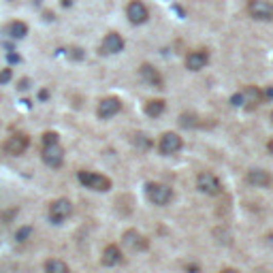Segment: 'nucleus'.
Here are the masks:
<instances>
[{
  "mask_svg": "<svg viewBox=\"0 0 273 273\" xmlns=\"http://www.w3.org/2000/svg\"><path fill=\"white\" fill-rule=\"evenodd\" d=\"M77 179L81 181V186H85V188H90L94 192H107V190H111V179L107 175L94 173V171H79Z\"/></svg>",
  "mask_w": 273,
  "mask_h": 273,
  "instance_id": "nucleus-1",
  "label": "nucleus"
},
{
  "mask_svg": "<svg viewBox=\"0 0 273 273\" xmlns=\"http://www.w3.org/2000/svg\"><path fill=\"white\" fill-rule=\"evenodd\" d=\"M145 194H148V198L152 201L154 205H160V207L169 205L171 201H173V190H171L169 186H165V184H148L145 186Z\"/></svg>",
  "mask_w": 273,
  "mask_h": 273,
  "instance_id": "nucleus-2",
  "label": "nucleus"
},
{
  "mask_svg": "<svg viewBox=\"0 0 273 273\" xmlns=\"http://www.w3.org/2000/svg\"><path fill=\"white\" fill-rule=\"evenodd\" d=\"M41 158H43V162H45L47 167L60 169L62 162H64V150H62V145H60V141H58V143H51V145H43Z\"/></svg>",
  "mask_w": 273,
  "mask_h": 273,
  "instance_id": "nucleus-3",
  "label": "nucleus"
},
{
  "mask_svg": "<svg viewBox=\"0 0 273 273\" xmlns=\"http://www.w3.org/2000/svg\"><path fill=\"white\" fill-rule=\"evenodd\" d=\"M70 213H73V203L68 198H58L49 205V220L53 224H62L66 218H70Z\"/></svg>",
  "mask_w": 273,
  "mask_h": 273,
  "instance_id": "nucleus-4",
  "label": "nucleus"
},
{
  "mask_svg": "<svg viewBox=\"0 0 273 273\" xmlns=\"http://www.w3.org/2000/svg\"><path fill=\"white\" fill-rule=\"evenodd\" d=\"M196 188L203 192V194H209V196H215L222 192V186H220V179L215 177L209 171H203V173H198L196 177Z\"/></svg>",
  "mask_w": 273,
  "mask_h": 273,
  "instance_id": "nucleus-5",
  "label": "nucleus"
},
{
  "mask_svg": "<svg viewBox=\"0 0 273 273\" xmlns=\"http://www.w3.org/2000/svg\"><path fill=\"white\" fill-rule=\"evenodd\" d=\"M248 13L254 20L271 22L273 20V3H269V0H250V3H248Z\"/></svg>",
  "mask_w": 273,
  "mask_h": 273,
  "instance_id": "nucleus-6",
  "label": "nucleus"
},
{
  "mask_svg": "<svg viewBox=\"0 0 273 273\" xmlns=\"http://www.w3.org/2000/svg\"><path fill=\"white\" fill-rule=\"evenodd\" d=\"M126 17H128L131 24L139 26V24H145L150 20V11H148L145 5L141 3V0H133V3L126 7Z\"/></svg>",
  "mask_w": 273,
  "mask_h": 273,
  "instance_id": "nucleus-7",
  "label": "nucleus"
},
{
  "mask_svg": "<svg viewBox=\"0 0 273 273\" xmlns=\"http://www.w3.org/2000/svg\"><path fill=\"white\" fill-rule=\"evenodd\" d=\"M181 137L177 133H165L160 137V143H158V150H160L162 156H171V154H177L181 150Z\"/></svg>",
  "mask_w": 273,
  "mask_h": 273,
  "instance_id": "nucleus-8",
  "label": "nucleus"
},
{
  "mask_svg": "<svg viewBox=\"0 0 273 273\" xmlns=\"http://www.w3.org/2000/svg\"><path fill=\"white\" fill-rule=\"evenodd\" d=\"M122 111V103H120V98H116V96H107V98H103L98 103V109H96V113H98V118L100 120H109V118H113L116 113H120Z\"/></svg>",
  "mask_w": 273,
  "mask_h": 273,
  "instance_id": "nucleus-9",
  "label": "nucleus"
},
{
  "mask_svg": "<svg viewBox=\"0 0 273 273\" xmlns=\"http://www.w3.org/2000/svg\"><path fill=\"white\" fill-rule=\"evenodd\" d=\"M28 145H30V137L17 133V135H11V137L7 139L5 150H7L11 156H22V154L28 150Z\"/></svg>",
  "mask_w": 273,
  "mask_h": 273,
  "instance_id": "nucleus-10",
  "label": "nucleus"
},
{
  "mask_svg": "<svg viewBox=\"0 0 273 273\" xmlns=\"http://www.w3.org/2000/svg\"><path fill=\"white\" fill-rule=\"evenodd\" d=\"M122 243L128 248V250H133V252H143V250H148V239L143 237L139 231H135V228H131V231H126L122 235Z\"/></svg>",
  "mask_w": 273,
  "mask_h": 273,
  "instance_id": "nucleus-11",
  "label": "nucleus"
},
{
  "mask_svg": "<svg viewBox=\"0 0 273 273\" xmlns=\"http://www.w3.org/2000/svg\"><path fill=\"white\" fill-rule=\"evenodd\" d=\"M139 75H141V79L145 81L148 85H152V88H158V90H162V88H165V79H162V75L158 73V68H154L152 64H141Z\"/></svg>",
  "mask_w": 273,
  "mask_h": 273,
  "instance_id": "nucleus-12",
  "label": "nucleus"
},
{
  "mask_svg": "<svg viewBox=\"0 0 273 273\" xmlns=\"http://www.w3.org/2000/svg\"><path fill=\"white\" fill-rule=\"evenodd\" d=\"M122 49H124V39L118 32H109L100 43V53L111 56V53H120Z\"/></svg>",
  "mask_w": 273,
  "mask_h": 273,
  "instance_id": "nucleus-13",
  "label": "nucleus"
},
{
  "mask_svg": "<svg viewBox=\"0 0 273 273\" xmlns=\"http://www.w3.org/2000/svg\"><path fill=\"white\" fill-rule=\"evenodd\" d=\"M209 62V53L207 49H196V51H190L188 56H186V68L188 70H201L205 68V64Z\"/></svg>",
  "mask_w": 273,
  "mask_h": 273,
  "instance_id": "nucleus-14",
  "label": "nucleus"
},
{
  "mask_svg": "<svg viewBox=\"0 0 273 273\" xmlns=\"http://www.w3.org/2000/svg\"><path fill=\"white\" fill-rule=\"evenodd\" d=\"M263 103V92L256 88V85H248L241 92V107L246 109H256V105Z\"/></svg>",
  "mask_w": 273,
  "mask_h": 273,
  "instance_id": "nucleus-15",
  "label": "nucleus"
},
{
  "mask_svg": "<svg viewBox=\"0 0 273 273\" xmlns=\"http://www.w3.org/2000/svg\"><path fill=\"white\" fill-rule=\"evenodd\" d=\"M248 184L256 186V188H267V186H271V175L267 173V171L263 169H252L248 171Z\"/></svg>",
  "mask_w": 273,
  "mask_h": 273,
  "instance_id": "nucleus-16",
  "label": "nucleus"
},
{
  "mask_svg": "<svg viewBox=\"0 0 273 273\" xmlns=\"http://www.w3.org/2000/svg\"><path fill=\"white\" fill-rule=\"evenodd\" d=\"M103 265L105 267H116V265H120L122 263V252H120V248L118 246H107L105 250H103Z\"/></svg>",
  "mask_w": 273,
  "mask_h": 273,
  "instance_id": "nucleus-17",
  "label": "nucleus"
},
{
  "mask_svg": "<svg viewBox=\"0 0 273 273\" xmlns=\"http://www.w3.org/2000/svg\"><path fill=\"white\" fill-rule=\"evenodd\" d=\"M7 34L11 39H26L28 34V24L20 22V20H13L11 24H7Z\"/></svg>",
  "mask_w": 273,
  "mask_h": 273,
  "instance_id": "nucleus-18",
  "label": "nucleus"
},
{
  "mask_svg": "<svg viewBox=\"0 0 273 273\" xmlns=\"http://www.w3.org/2000/svg\"><path fill=\"white\" fill-rule=\"evenodd\" d=\"M145 113L150 118H158L165 113V100L162 98H156V100H148L145 103Z\"/></svg>",
  "mask_w": 273,
  "mask_h": 273,
  "instance_id": "nucleus-19",
  "label": "nucleus"
},
{
  "mask_svg": "<svg viewBox=\"0 0 273 273\" xmlns=\"http://www.w3.org/2000/svg\"><path fill=\"white\" fill-rule=\"evenodd\" d=\"M45 273H70L68 271V265L60 258H49L45 263Z\"/></svg>",
  "mask_w": 273,
  "mask_h": 273,
  "instance_id": "nucleus-20",
  "label": "nucleus"
},
{
  "mask_svg": "<svg viewBox=\"0 0 273 273\" xmlns=\"http://www.w3.org/2000/svg\"><path fill=\"white\" fill-rule=\"evenodd\" d=\"M179 124L184 128H194V126H198L194 113H181V116H179Z\"/></svg>",
  "mask_w": 273,
  "mask_h": 273,
  "instance_id": "nucleus-21",
  "label": "nucleus"
},
{
  "mask_svg": "<svg viewBox=\"0 0 273 273\" xmlns=\"http://www.w3.org/2000/svg\"><path fill=\"white\" fill-rule=\"evenodd\" d=\"M133 141H135V145H137V148H141V150H148V148L152 145V141L148 139V135H143V133H137Z\"/></svg>",
  "mask_w": 273,
  "mask_h": 273,
  "instance_id": "nucleus-22",
  "label": "nucleus"
},
{
  "mask_svg": "<svg viewBox=\"0 0 273 273\" xmlns=\"http://www.w3.org/2000/svg\"><path fill=\"white\" fill-rule=\"evenodd\" d=\"M58 141H60V137H58V133H53V131L43 133V137H41L43 145H51V143H58Z\"/></svg>",
  "mask_w": 273,
  "mask_h": 273,
  "instance_id": "nucleus-23",
  "label": "nucleus"
},
{
  "mask_svg": "<svg viewBox=\"0 0 273 273\" xmlns=\"http://www.w3.org/2000/svg\"><path fill=\"white\" fill-rule=\"evenodd\" d=\"M30 235H32V226H22L20 231L15 233V241H17V243H24Z\"/></svg>",
  "mask_w": 273,
  "mask_h": 273,
  "instance_id": "nucleus-24",
  "label": "nucleus"
},
{
  "mask_svg": "<svg viewBox=\"0 0 273 273\" xmlns=\"http://www.w3.org/2000/svg\"><path fill=\"white\" fill-rule=\"evenodd\" d=\"M11 79H13V68H11V66H7V68H3V70H0V85L9 83Z\"/></svg>",
  "mask_w": 273,
  "mask_h": 273,
  "instance_id": "nucleus-25",
  "label": "nucleus"
},
{
  "mask_svg": "<svg viewBox=\"0 0 273 273\" xmlns=\"http://www.w3.org/2000/svg\"><path fill=\"white\" fill-rule=\"evenodd\" d=\"M68 56H70V58H73V60H83V56H85V53H83V49H79V47H73V49H70V53H68Z\"/></svg>",
  "mask_w": 273,
  "mask_h": 273,
  "instance_id": "nucleus-26",
  "label": "nucleus"
},
{
  "mask_svg": "<svg viewBox=\"0 0 273 273\" xmlns=\"http://www.w3.org/2000/svg\"><path fill=\"white\" fill-rule=\"evenodd\" d=\"M28 88H30V79H28V77L20 79V83H17V90H20V92H24V90H28Z\"/></svg>",
  "mask_w": 273,
  "mask_h": 273,
  "instance_id": "nucleus-27",
  "label": "nucleus"
},
{
  "mask_svg": "<svg viewBox=\"0 0 273 273\" xmlns=\"http://www.w3.org/2000/svg\"><path fill=\"white\" fill-rule=\"evenodd\" d=\"M7 60L11 62V64H15V62H22V58L17 53H13V51H9V56H7Z\"/></svg>",
  "mask_w": 273,
  "mask_h": 273,
  "instance_id": "nucleus-28",
  "label": "nucleus"
},
{
  "mask_svg": "<svg viewBox=\"0 0 273 273\" xmlns=\"http://www.w3.org/2000/svg\"><path fill=\"white\" fill-rule=\"evenodd\" d=\"M233 105H235V107H241V92L233 96Z\"/></svg>",
  "mask_w": 273,
  "mask_h": 273,
  "instance_id": "nucleus-29",
  "label": "nucleus"
},
{
  "mask_svg": "<svg viewBox=\"0 0 273 273\" xmlns=\"http://www.w3.org/2000/svg\"><path fill=\"white\" fill-rule=\"evenodd\" d=\"M47 98H49V92L47 90H41L39 92V100H47Z\"/></svg>",
  "mask_w": 273,
  "mask_h": 273,
  "instance_id": "nucleus-30",
  "label": "nucleus"
},
{
  "mask_svg": "<svg viewBox=\"0 0 273 273\" xmlns=\"http://www.w3.org/2000/svg\"><path fill=\"white\" fill-rule=\"evenodd\" d=\"M73 3H75V0H60V5H62L64 9H68V7H73Z\"/></svg>",
  "mask_w": 273,
  "mask_h": 273,
  "instance_id": "nucleus-31",
  "label": "nucleus"
},
{
  "mask_svg": "<svg viewBox=\"0 0 273 273\" xmlns=\"http://www.w3.org/2000/svg\"><path fill=\"white\" fill-rule=\"evenodd\" d=\"M263 98H273V88H269V90L263 94Z\"/></svg>",
  "mask_w": 273,
  "mask_h": 273,
  "instance_id": "nucleus-32",
  "label": "nucleus"
},
{
  "mask_svg": "<svg viewBox=\"0 0 273 273\" xmlns=\"http://www.w3.org/2000/svg\"><path fill=\"white\" fill-rule=\"evenodd\" d=\"M220 273H239V271H235V269H224V271H220Z\"/></svg>",
  "mask_w": 273,
  "mask_h": 273,
  "instance_id": "nucleus-33",
  "label": "nucleus"
},
{
  "mask_svg": "<svg viewBox=\"0 0 273 273\" xmlns=\"http://www.w3.org/2000/svg\"><path fill=\"white\" fill-rule=\"evenodd\" d=\"M269 152L273 154V141H269Z\"/></svg>",
  "mask_w": 273,
  "mask_h": 273,
  "instance_id": "nucleus-34",
  "label": "nucleus"
},
{
  "mask_svg": "<svg viewBox=\"0 0 273 273\" xmlns=\"http://www.w3.org/2000/svg\"><path fill=\"white\" fill-rule=\"evenodd\" d=\"M271 122H273V111H271Z\"/></svg>",
  "mask_w": 273,
  "mask_h": 273,
  "instance_id": "nucleus-35",
  "label": "nucleus"
}]
</instances>
